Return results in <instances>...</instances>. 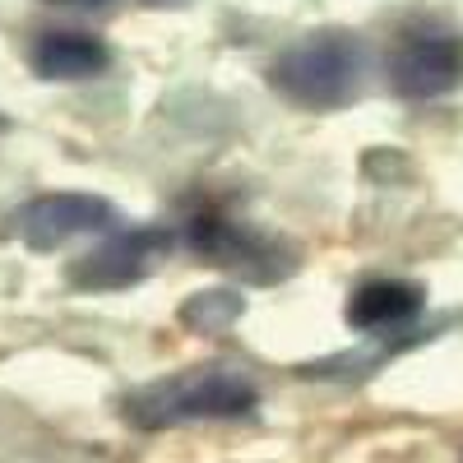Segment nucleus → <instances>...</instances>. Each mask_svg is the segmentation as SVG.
Wrapping results in <instances>:
<instances>
[{
    "label": "nucleus",
    "mask_w": 463,
    "mask_h": 463,
    "mask_svg": "<svg viewBox=\"0 0 463 463\" xmlns=\"http://www.w3.org/2000/svg\"><path fill=\"white\" fill-rule=\"evenodd\" d=\"M264 80L301 111H343L366 89V43L353 28H311L269 61Z\"/></svg>",
    "instance_id": "f257e3e1"
},
{
    "label": "nucleus",
    "mask_w": 463,
    "mask_h": 463,
    "mask_svg": "<svg viewBox=\"0 0 463 463\" xmlns=\"http://www.w3.org/2000/svg\"><path fill=\"white\" fill-rule=\"evenodd\" d=\"M260 408V384L237 366H185L167 380H153L144 390L126 394L121 412L139 431H167L190 421H237Z\"/></svg>",
    "instance_id": "f03ea898"
},
{
    "label": "nucleus",
    "mask_w": 463,
    "mask_h": 463,
    "mask_svg": "<svg viewBox=\"0 0 463 463\" xmlns=\"http://www.w3.org/2000/svg\"><path fill=\"white\" fill-rule=\"evenodd\" d=\"M185 246L190 255H200L204 264L222 269V274L241 279L250 288H274L288 283L297 269H301V250L279 237V232H264L255 222L241 218H227L218 209H200L190 213L185 222Z\"/></svg>",
    "instance_id": "7ed1b4c3"
},
{
    "label": "nucleus",
    "mask_w": 463,
    "mask_h": 463,
    "mask_svg": "<svg viewBox=\"0 0 463 463\" xmlns=\"http://www.w3.org/2000/svg\"><path fill=\"white\" fill-rule=\"evenodd\" d=\"M121 213L111 200L89 190H47L5 213V237H14L33 255H52L80 237H111Z\"/></svg>",
    "instance_id": "20e7f679"
},
{
    "label": "nucleus",
    "mask_w": 463,
    "mask_h": 463,
    "mask_svg": "<svg viewBox=\"0 0 463 463\" xmlns=\"http://www.w3.org/2000/svg\"><path fill=\"white\" fill-rule=\"evenodd\" d=\"M390 89L408 102H436L463 89V33L445 24H412L384 56Z\"/></svg>",
    "instance_id": "39448f33"
},
{
    "label": "nucleus",
    "mask_w": 463,
    "mask_h": 463,
    "mask_svg": "<svg viewBox=\"0 0 463 463\" xmlns=\"http://www.w3.org/2000/svg\"><path fill=\"white\" fill-rule=\"evenodd\" d=\"M176 246L172 227L163 222H139V227H116L93 250L74 255L65 264V283L74 292H126L153 274L167 250Z\"/></svg>",
    "instance_id": "423d86ee"
},
{
    "label": "nucleus",
    "mask_w": 463,
    "mask_h": 463,
    "mask_svg": "<svg viewBox=\"0 0 463 463\" xmlns=\"http://www.w3.org/2000/svg\"><path fill=\"white\" fill-rule=\"evenodd\" d=\"M427 311V288L412 279H366L347 292L343 301V320L362 338H384V334H403L417 325V316Z\"/></svg>",
    "instance_id": "0eeeda50"
},
{
    "label": "nucleus",
    "mask_w": 463,
    "mask_h": 463,
    "mask_svg": "<svg viewBox=\"0 0 463 463\" xmlns=\"http://www.w3.org/2000/svg\"><path fill=\"white\" fill-rule=\"evenodd\" d=\"M28 65L47 84H84L111 70V47L107 37L84 33V28H47L28 47Z\"/></svg>",
    "instance_id": "6e6552de"
},
{
    "label": "nucleus",
    "mask_w": 463,
    "mask_h": 463,
    "mask_svg": "<svg viewBox=\"0 0 463 463\" xmlns=\"http://www.w3.org/2000/svg\"><path fill=\"white\" fill-rule=\"evenodd\" d=\"M445 325H454V316H449V320H436V325H427V329L412 325V329H403V334L371 338V347H357V353H334V357H320V362H306L301 375H311V380H362V375H375L384 362H394V357L412 353V347L440 338Z\"/></svg>",
    "instance_id": "1a4fd4ad"
},
{
    "label": "nucleus",
    "mask_w": 463,
    "mask_h": 463,
    "mask_svg": "<svg viewBox=\"0 0 463 463\" xmlns=\"http://www.w3.org/2000/svg\"><path fill=\"white\" fill-rule=\"evenodd\" d=\"M241 316H246V297L237 288H200L176 306V325L200 338L227 334L232 325H241Z\"/></svg>",
    "instance_id": "9d476101"
},
{
    "label": "nucleus",
    "mask_w": 463,
    "mask_h": 463,
    "mask_svg": "<svg viewBox=\"0 0 463 463\" xmlns=\"http://www.w3.org/2000/svg\"><path fill=\"white\" fill-rule=\"evenodd\" d=\"M52 5H107V0H52Z\"/></svg>",
    "instance_id": "9b49d317"
},
{
    "label": "nucleus",
    "mask_w": 463,
    "mask_h": 463,
    "mask_svg": "<svg viewBox=\"0 0 463 463\" xmlns=\"http://www.w3.org/2000/svg\"><path fill=\"white\" fill-rule=\"evenodd\" d=\"M144 5H190V0H144Z\"/></svg>",
    "instance_id": "f8f14e48"
},
{
    "label": "nucleus",
    "mask_w": 463,
    "mask_h": 463,
    "mask_svg": "<svg viewBox=\"0 0 463 463\" xmlns=\"http://www.w3.org/2000/svg\"><path fill=\"white\" fill-rule=\"evenodd\" d=\"M0 130H5V116H0Z\"/></svg>",
    "instance_id": "ddd939ff"
}]
</instances>
